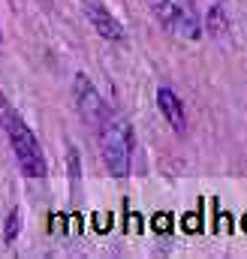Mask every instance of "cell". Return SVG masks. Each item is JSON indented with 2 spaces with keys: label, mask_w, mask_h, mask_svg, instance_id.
<instances>
[{
  "label": "cell",
  "mask_w": 247,
  "mask_h": 259,
  "mask_svg": "<svg viewBox=\"0 0 247 259\" xmlns=\"http://www.w3.org/2000/svg\"><path fill=\"white\" fill-rule=\"evenodd\" d=\"M18 229H21V211L15 208V211H9V217H6V223H3V241L12 244V241L18 238Z\"/></svg>",
  "instance_id": "cell-8"
},
{
  "label": "cell",
  "mask_w": 247,
  "mask_h": 259,
  "mask_svg": "<svg viewBox=\"0 0 247 259\" xmlns=\"http://www.w3.org/2000/svg\"><path fill=\"white\" fill-rule=\"evenodd\" d=\"M81 9H85V18L91 21V27H94L103 39L121 42L124 36H127L124 24L112 15V9H106V3H100V0H81Z\"/></svg>",
  "instance_id": "cell-4"
},
{
  "label": "cell",
  "mask_w": 247,
  "mask_h": 259,
  "mask_svg": "<svg viewBox=\"0 0 247 259\" xmlns=\"http://www.w3.org/2000/svg\"><path fill=\"white\" fill-rule=\"evenodd\" d=\"M94 133L100 142V157L109 169V175L127 178L130 175V163H133V127L115 109H103L100 118L94 121Z\"/></svg>",
  "instance_id": "cell-1"
},
{
  "label": "cell",
  "mask_w": 247,
  "mask_h": 259,
  "mask_svg": "<svg viewBox=\"0 0 247 259\" xmlns=\"http://www.w3.org/2000/svg\"><path fill=\"white\" fill-rule=\"evenodd\" d=\"M226 27H229L226 6H223V3H214V6L208 9V15H205V30H208V33H214V36H220Z\"/></svg>",
  "instance_id": "cell-7"
},
{
  "label": "cell",
  "mask_w": 247,
  "mask_h": 259,
  "mask_svg": "<svg viewBox=\"0 0 247 259\" xmlns=\"http://www.w3.org/2000/svg\"><path fill=\"white\" fill-rule=\"evenodd\" d=\"M72 94H75V109H78V115L88 121V127H94V121H97L100 112L106 109V100L100 97V91L94 88V81H91L85 72L75 75V81H72Z\"/></svg>",
  "instance_id": "cell-5"
},
{
  "label": "cell",
  "mask_w": 247,
  "mask_h": 259,
  "mask_svg": "<svg viewBox=\"0 0 247 259\" xmlns=\"http://www.w3.org/2000/svg\"><path fill=\"white\" fill-rule=\"evenodd\" d=\"M157 106H160V112H163V118L169 121V127L175 130V133H184L187 130V112H184V103L178 100V94L172 91V88H157Z\"/></svg>",
  "instance_id": "cell-6"
},
{
  "label": "cell",
  "mask_w": 247,
  "mask_h": 259,
  "mask_svg": "<svg viewBox=\"0 0 247 259\" xmlns=\"http://www.w3.org/2000/svg\"><path fill=\"white\" fill-rule=\"evenodd\" d=\"M148 6L166 33H172L178 39L202 36V18H199L193 0H148Z\"/></svg>",
  "instance_id": "cell-3"
},
{
  "label": "cell",
  "mask_w": 247,
  "mask_h": 259,
  "mask_svg": "<svg viewBox=\"0 0 247 259\" xmlns=\"http://www.w3.org/2000/svg\"><path fill=\"white\" fill-rule=\"evenodd\" d=\"M0 127L9 139V148L15 154V163L18 169L27 175V178H46V154L39 148V139L33 136V130L27 127V121L18 115V109L0 94Z\"/></svg>",
  "instance_id": "cell-2"
},
{
  "label": "cell",
  "mask_w": 247,
  "mask_h": 259,
  "mask_svg": "<svg viewBox=\"0 0 247 259\" xmlns=\"http://www.w3.org/2000/svg\"><path fill=\"white\" fill-rule=\"evenodd\" d=\"M43 6H52V0H43Z\"/></svg>",
  "instance_id": "cell-9"
}]
</instances>
